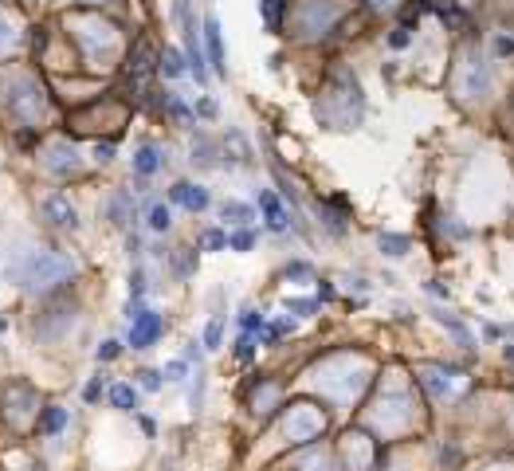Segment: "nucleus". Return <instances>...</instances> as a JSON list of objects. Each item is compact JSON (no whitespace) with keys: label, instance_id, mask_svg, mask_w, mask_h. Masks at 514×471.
Wrapping results in <instances>:
<instances>
[{"label":"nucleus","instance_id":"f257e3e1","mask_svg":"<svg viewBox=\"0 0 514 471\" xmlns=\"http://www.w3.org/2000/svg\"><path fill=\"white\" fill-rule=\"evenodd\" d=\"M67 275H75V263L67 260V255L60 252H28L24 260L12 267V279H16L20 287H28V291H48V287L63 283Z\"/></svg>","mask_w":514,"mask_h":471},{"label":"nucleus","instance_id":"f03ea898","mask_svg":"<svg viewBox=\"0 0 514 471\" xmlns=\"http://www.w3.org/2000/svg\"><path fill=\"white\" fill-rule=\"evenodd\" d=\"M130 345L134 350H150L153 342L161 338V330H165V318H161L157 311H138V314H130Z\"/></svg>","mask_w":514,"mask_h":471},{"label":"nucleus","instance_id":"7ed1b4c3","mask_svg":"<svg viewBox=\"0 0 514 471\" xmlns=\"http://www.w3.org/2000/svg\"><path fill=\"white\" fill-rule=\"evenodd\" d=\"M169 196L177 204H185L189 212H201V209H208V189H201V185H189V181H181V185H173L169 189Z\"/></svg>","mask_w":514,"mask_h":471},{"label":"nucleus","instance_id":"20e7f679","mask_svg":"<svg viewBox=\"0 0 514 471\" xmlns=\"http://www.w3.org/2000/svg\"><path fill=\"white\" fill-rule=\"evenodd\" d=\"M43 216H48L51 224H60V228H75V209H71L67 196H48V201H43Z\"/></svg>","mask_w":514,"mask_h":471},{"label":"nucleus","instance_id":"39448f33","mask_svg":"<svg viewBox=\"0 0 514 471\" xmlns=\"http://www.w3.org/2000/svg\"><path fill=\"white\" fill-rule=\"evenodd\" d=\"M204 40H208L212 71H216V75H228V63H224V43H220V24H216V20H204Z\"/></svg>","mask_w":514,"mask_h":471},{"label":"nucleus","instance_id":"423d86ee","mask_svg":"<svg viewBox=\"0 0 514 471\" xmlns=\"http://www.w3.org/2000/svg\"><path fill=\"white\" fill-rule=\"evenodd\" d=\"M259 209H263V216H267L271 232H287V212H283V204L275 201V193L263 189V193H259Z\"/></svg>","mask_w":514,"mask_h":471},{"label":"nucleus","instance_id":"0eeeda50","mask_svg":"<svg viewBox=\"0 0 514 471\" xmlns=\"http://www.w3.org/2000/svg\"><path fill=\"white\" fill-rule=\"evenodd\" d=\"M157 165H161V157H157V150H153V145H142V150L134 153V173L150 177Z\"/></svg>","mask_w":514,"mask_h":471},{"label":"nucleus","instance_id":"6e6552de","mask_svg":"<svg viewBox=\"0 0 514 471\" xmlns=\"http://www.w3.org/2000/svg\"><path fill=\"white\" fill-rule=\"evenodd\" d=\"M252 204H240V201H228L224 204V224H252Z\"/></svg>","mask_w":514,"mask_h":471},{"label":"nucleus","instance_id":"1a4fd4ad","mask_svg":"<svg viewBox=\"0 0 514 471\" xmlns=\"http://www.w3.org/2000/svg\"><path fill=\"white\" fill-rule=\"evenodd\" d=\"M110 404H114V409H134V404H138V389L134 385H114V389H110Z\"/></svg>","mask_w":514,"mask_h":471},{"label":"nucleus","instance_id":"9d476101","mask_svg":"<svg viewBox=\"0 0 514 471\" xmlns=\"http://www.w3.org/2000/svg\"><path fill=\"white\" fill-rule=\"evenodd\" d=\"M381 252L393 255V260H401V255L408 252V236H393V232H385V236H381Z\"/></svg>","mask_w":514,"mask_h":471},{"label":"nucleus","instance_id":"9b49d317","mask_svg":"<svg viewBox=\"0 0 514 471\" xmlns=\"http://www.w3.org/2000/svg\"><path fill=\"white\" fill-rule=\"evenodd\" d=\"M436 318H440V326H447V330H452V334L459 338V342H464V345H475L471 330H467V326H464V322H459V318H452V314H444V311H440Z\"/></svg>","mask_w":514,"mask_h":471},{"label":"nucleus","instance_id":"f8f14e48","mask_svg":"<svg viewBox=\"0 0 514 471\" xmlns=\"http://www.w3.org/2000/svg\"><path fill=\"white\" fill-rule=\"evenodd\" d=\"M161 71H165V79H177L181 71H185V63H181V55H177L173 48L161 51Z\"/></svg>","mask_w":514,"mask_h":471},{"label":"nucleus","instance_id":"ddd939ff","mask_svg":"<svg viewBox=\"0 0 514 471\" xmlns=\"http://www.w3.org/2000/svg\"><path fill=\"white\" fill-rule=\"evenodd\" d=\"M169 224H173V212H169L165 204H153L150 209V228L153 232H169Z\"/></svg>","mask_w":514,"mask_h":471},{"label":"nucleus","instance_id":"4468645a","mask_svg":"<svg viewBox=\"0 0 514 471\" xmlns=\"http://www.w3.org/2000/svg\"><path fill=\"white\" fill-rule=\"evenodd\" d=\"M220 338H224V318H212L208 330H204V350H220Z\"/></svg>","mask_w":514,"mask_h":471},{"label":"nucleus","instance_id":"2eb2a0df","mask_svg":"<svg viewBox=\"0 0 514 471\" xmlns=\"http://www.w3.org/2000/svg\"><path fill=\"white\" fill-rule=\"evenodd\" d=\"M63 421H67V412H63V409H48V412H43V421H40V428L43 432H60Z\"/></svg>","mask_w":514,"mask_h":471},{"label":"nucleus","instance_id":"dca6fc26","mask_svg":"<svg viewBox=\"0 0 514 471\" xmlns=\"http://www.w3.org/2000/svg\"><path fill=\"white\" fill-rule=\"evenodd\" d=\"M252 244H255V236H252V232H236V236H228V248H232V252H247Z\"/></svg>","mask_w":514,"mask_h":471},{"label":"nucleus","instance_id":"f3484780","mask_svg":"<svg viewBox=\"0 0 514 471\" xmlns=\"http://www.w3.org/2000/svg\"><path fill=\"white\" fill-rule=\"evenodd\" d=\"M240 326L244 330H263V314H255L252 306H244V311H240Z\"/></svg>","mask_w":514,"mask_h":471},{"label":"nucleus","instance_id":"a211bd4d","mask_svg":"<svg viewBox=\"0 0 514 471\" xmlns=\"http://www.w3.org/2000/svg\"><path fill=\"white\" fill-rule=\"evenodd\" d=\"M287 311L291 314H311V311H318V303H314V299H287Z\"/></svg>","mask_w":514,"mask_h":471},{"label":"nucleus","instance_id":"6ab92c4d","mask_svg":"<svg viewBox=\"0 0 514 471\" xmlns=\"http://www.w3.org/2000/svg\"><path fill=\"white\" fill-rule=\"evenodd\" d=\"M224 244H228L224 232H216V228H208V232H204V248H208V252H220Z\"/></svg>","mask_w":514,"mask_h":471},{"label":"nucleus","instance_id":"aec40b11","mask_svg":"<svg viewBox=\"0 0 514 471\" xmlns=\"http://www.w3.org/2000/svg\"><path fill=\"white\" fill-rule=\"evenodd\" d=\"M185 362H169L165 365V381H173V385H181V381H185Z\"/></svg>","mask_w":514,"mask_h":471},{"label":"nucleus","instance_id":"412c9836","mask_svg":"<svg viewBox=\"0 0 514 471\" xmlns=\"http://www.w3.org/2000/svg\"><path fill=\"white\" fill-rule=\"evenodd\" d=\"M138 377H142V389H145V393H157V389H161V373H153V370H142V373H138Z\"/></svg>","mask_w":514,"mask_h":471},{"label":"nucleus","instance_id":"4be33fe9","mask_svg":"<svg viewBox=\"0 0 514 471\" xmlns=\"http://www.w3.org/2000/svg\"><path fill=\"white\" fill-rule=\"evenodd\" d=\"M118 353H122L118 342H102V345H99V362H114Z\"/></svg>","mask_w":514,"mask_h":471},{"label":"nucleus","instance_id":"5701e85b","mask_svg":"<svg viewBox=\"0 0 514 471\" xmlns=\"http://www.w3.org/2000/svg\"><path fill=\"white\" fill-rule=\"evenodd\" d=\"M130 294H134V299H142V294H145V275H142V271L130 275Z\"/></svg>","mask_w":514,"mask_h":471},{"label":"nucleus","instance_id":"b1692460","mask_svg":"<svg viewBox=\"0 0 514 471\" xmlns=\"http://www.w3.org/2000/svg\"><path fill=\"white\" fill-rule=\"evenodd\" d=\"M495 51H498V55H510V51H514V40H510V35H498V40H495Z\"/></svg>","mask_w":514,"mask_h":471},{"label":"nucleus","instance_id":"393cba45","mask_svg":"<svg viewBox=\"0 0 514 471\" xmlns=\"http://www.w3.org/2000/svg\"><path fill=\"white\" fill-rule=\"evenodd\" d=\"M110 157H114V145H110V142H106V145H99V150H94V161H102V165H106Z\"/></svg>","mask_w":514,"mask_h":471},{"label":"nucleus","instance_id":"a878e982","mask_svg":"<svg viewBox=\"0 0 514 471\" xmlns=\"http://www.w3.org/2000/svg\"><path fill=\"white\" fill-rule=\"evenodd\" d=\"M102 397V377H94L91 385H86V401H99Z\"/></svg>","mask_w":514,"mask_h":471},{"label":"nucleus","instance_id":"bb28decb","mask_svg":"<svg viewBox=\"0 0 514 471\" xmlns=\"http://www.w3.org/2000/svg\"><path fill=\"white\" fill-rule=\"evenodd\" d=\"M240 362H247V358H252V338H240Z\"/></svg>","mask_w":514,"mask_h":471},{"label":"nucleus","instance_id":"cd10ccee","mask_svg":"<svg viewBox=\"0 0 514 471\" xmlns=\"http://www.w3.org/2000/svg\"><path fill=\"white\" fill-rule=\"evenodd\" d=\"M389 43H393V48H405V43H408V32H405V28H396V32H393V40H389Z\"/></svg>","mask_w":514,"mask_h":471},{"label":"nucleus","instance_id":"c85d7f7f","mask_svg":"<svg viewBox=\"0 0 514 471\" xmlns=\"http://www.w3.org/2000/svg\"><path fill=\"white\" fill-rule=\"evenodd\" d=\"M185 358H189V362H201V342H189Z\"/></svg>","mask_w":514,"mask_h":471},{"label":"nucleus","instance_id":"c756f323","mask_svg":"<svg viewBox=\"0 0 514 471\" xmlns=\"http://www.w3.org/2000/svg\"><path fill=\"white\" fill-rule=\"evenodd\" d=\"M369 4H393V0H369Z\"/></svg>","mask_w":514,"mask_h":471}]
</instances>
